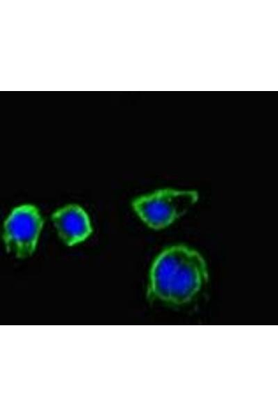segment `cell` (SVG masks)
<instances>
[{
    "instance_id": "cell-4",
    "label": "cell",
    "mask_w": 278,
    "mask_h": 417,
    "mask_svg": "<svg viewBox=\"0 0 278 417\" xmlns=\"http://www.w3.org/2000/svg\"><path fill=\"white\" fill-rule=\"evenodd\" d=\"M51 218L60 238L69 246L83 241L92 233L88 214L76 204H69L58 209Z\"/></svg>"
},
{
    "instance_id": "cell-2",
    "label": "cell",
    "mask_w": 278,
    "mask_h": 417,
    "mask_svg": "<svg viewBox=\"0 0 278 417\" xmlns=\"http://www.w3.org/2000/svg\"><path fill=\"white\" fill-rule=\"evenodd\" d=\"M197 199L196 191L167 188L135 199L132 206L149 227L160 229L169 226L183 215Z\"/></svg>"
},
{
    "instance_id": "cell-1",
    "label": "cell",
    "mask_w": 278,
    "mask_h": 417,
    "mask_svg": "<svg viewBox=\"0 0 278 417\" xmlns=\"http://www.w3.org/2000/svg\"><path fill=\"white\" fill-rule=\"evenodd\" d=\"M207 278L206 263L197 251L174 245L165 249L153 262L148 293L163 302L185 304L198 294Z\"/></svg>"
},
{
    "instance_id": "cell-3",
    "label": "cell",
    "mask_w": 278,
    "mask_h": 417,
    "mask_svg": "<svg viewBox=\"0 0 278 417\" xmlns=\"http://www.w3.org/2000/svg\"><path fill=\"white\" fill-rule=\"evenodd\" d=\"M43 224L38 209L24 204L15 208L3 226V240L7 251L19 258L34 252Z\"/></svg>"
}]
</instances>
